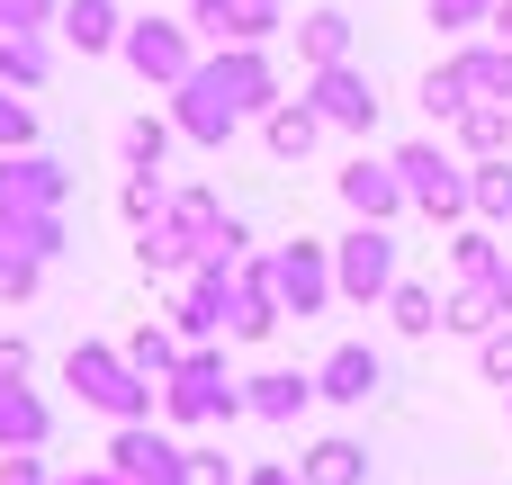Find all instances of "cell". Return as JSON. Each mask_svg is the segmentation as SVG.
Instances as JSON below:
<instances>
[{"label":"cell","instance_id":"cell-7","mask_svg":"<svg viewBox=\"0 0 512 485\" xmlns=\"http://www.w3.org/2000/svg\"><path fill=\"white\" fill-rule=\"evenodd\" d=\"M108 477L126 485H189V450L162 423H117L108 432Z\"/></svg>","mask_w":512,"mask_h":485},{"label":"cell","instance_id":"cell-32","mask_svg":"<svg viewBox=\"0 0 512 485\" xmlns=\"http://www.w3.org/2000/svg\"><path fill=\"white\" fill-rule=\"evenodd\" d=\"M162 324H171L189 351H198V342H225V306H216V297H198V288H180V306H171Z\"/></svg>","mask_w":512,"mask_h":485},{"label":"cell","instance_id":"cell-6","mask_svg":"<svg viewBox=\"0 0 512 485\" xmlns=\"http://www.w3.org/2000/svg\"><path fill=\"white\" fill-rule=\"evenodd\" d=\"M396 279H405L396 225H360V216H351V234L333 243V288H342V306H387Z\"/></svg>","mask_w":512,"mask_h":485},{"label":"cell","instance_id":"cell-9","mask_svg":"<svg viewBox=\"0 0 512 485\" xmlns=\"http://www.w3.org/2000/svg\"><path fill=\"white\" fill-rule=\"evenodd\" d=\"M0 207L9 216H63L72 207V171L54 153H0Z\"/></svg>","mask_w":512,"mask_h":485},{"label":"cell","instance_id":"cell-46","mask_svg":"<svg viewBox=\"0 0 512 485\" xmlns=\"http://www.w3.org/2000/svg\"><path fill=\"white\" fill-rule=\"evenodd\" d=\"M495 288H504V315H512V261H504V279H495Z\"/></svg>","mask_w":512,"mask_h":485},{"label":"cell","instance_id":"cell-36","mask_svg":"<svg viewBox=\"0 0 512 485\" xmlns=\"http://www.w3.org/2000/svg\"><path fill=\"white\" fill-rule=\"evenodd\" d=\"M0 153H36V108L18 90H0Z\"/></svg>","mask_w":512,"mask_h":485},{"label":"cell","instance_id":"cell-39","mask_svg":"<svg viewBox=\"0 0 512 485\" xmlns=\"http://www.w3.org/2000/svg\"><path fill=\"white\" fill-rule=\"evenodd\" d=\"M189 485H243V468H225L216 441H189Z\"/></svg>","mask_w":512,"mask_h":485},{"label":"cell","instance_id":"cell-31","mask_svg":"<svg viewBox=\"0 0 512 485\" xmlns=\"http://www.w3.org/2000/svg\"><path fill=\"white\" fill-rule=\"evenodd\" d=\"M135 261H144V279H189V261H198V252H189L171 225H144V234H135Z\"/></svg>","mask_w":512,"mask_h":485},{"label":"cell","instance_id":"cell-38","mask_svg":"<svg viewBox=\"0 0 512 485\" xmlns=\"http://www.w3.org/2000/svg\"><path fill=\"white\" fill-rule=\"evenodd\" d=\"M45 288V261H18V252H0V306H27Z\"/></svg>","mask_w":512,"mask_h":485},{"label":"cell","instance_id":"cell-13","mask_svg":"<svg viewBox=\"0 0 512 485\" xmlns=\"http://www.w3.org/2000/svg\"><path fill=\"white\" fill-rule=\"evenodd\" d=\"M342 207H351L360 225H396L414 198H405V171H396V162H369V153H360V162L342 171Z\"/></svg>","mask_w":512,"mask_h":485},{"label":"cell","instance_id":"cell-16","mask_svg":"<svg viewBox=\"0 0 512 485\" xmlns=\"http://www.w3.org/2000/svg\"><path fill=\"white\" fill-rule=\"evenodd\" d=\"M315 405V369H261V378H243V414L252 423H297Z\"/></svg>","mask_w":512,"mask_h":485},{"label":"cell","instance_id":"cell-25","mask_svg":"<svg viewBox=\"0 0 512 485\" xmlns=\"http://www.w3.org/2000/svg\"><path fill=\"white\" fill-rule=\"evenodd\" d=\"M504 243H495V225H477V216H468V225H450V279H504Z\"/></svg>","mask_w":512,"mask_h":485},{"label":"cell","instance_id":"cell-20","mask_svg":"<svg viewBox=\"0 0 512 485\" xmlns=\"http://www.w3.org/2000/svg\"><path fill=\"white\" fill-rule=\"evenodd\" d=\"M297 477L306 485H369V450H360L351 432H324V441L297 450Z\"/></svg>","mask_w":512,"mask_h":485},{"label":"cell","instance_id":"cell-41","mask_svg":"<svg viewBox=\"0 0 512 485\" xmlns=\"http://www.w3.org/2000/svg\"><path fill=\"white\" fill-rule=\"evenodd\" d=\"M0 485H54V468L36 450H0Z\"/></svg>","mask_w":512,"mask_h":485},{"label":"cell","instance_id":"cell-44","mask_svg":"<svg viewBox=\"0 0 512 485\" xmlns=\"http://www.w3.org/2000/svg\"><path fill=\"white\" fill-rule=\"evenodd\" d=\"M54 485H126V477H108V468H72V477H54Z\"/></svg>","mask_w":512,"mask_h":485},{"label":"cell","instance_id":"cell-2","mask_svg":"<svg viewBox=\"0 0 512 485\" xmlns=\"http://www.w3.org/2000/svg\"><path fill=\"white\" fill-rule=\"evenodd\" d=\"M162 423H180V432L243 423V378H225V342H198V351L162 378Z\"/></svg>","mask_w":512,"mask_h":485},{"label":"cell","instance_id":"cell-37","mask_svg":"<svg viewBox=\"0 0 512 485\" xmlns=\"http://www.w3.org/2000/svg\"><path fill=\"white\" fill-rule=\"evenodd\" d=\"M63 18V0H0V36H45Z\"/></svg>","mask_w":512,"mask_h":485},{"label":"cell","instance_id":"cell-22","mask_svg":"<svg viewBox=\"0 0 512 485\" xmlns=\"http://www.w3.org/2000/svg\"><path fill=\"white\" fill-rule=\"evenodd\" d=\"M261 135H270V153H279V162H306V153H315V144H324L333 126H324V117H315L306 99H279V108L261 117Z\"/></svg>","mask_w":512,"mask_h":485},{"label":"cell","instance_id":"cell-21","mask_svg":"<svg viewBox=\"0 0 512 485\" xmlns=\"http://www.w3.org/2000/svg\"><path fill=\"white\" fill-rule=\"evenodd\" d=\"M351 45H360L351 9H306V18H297V63H306V72H324V63H351Z\"/></svg>","mask_w":512,"mask_h":485},{"label":"cell","instance_id":"cell-10","mask_svg":"<svg viewBox=\"0 0 512 485\" xmlns=\"http://www.w3.org/2000/svg\"><path fill=\"white\" fill-rule=\"evenodd\" d=\"M162 225L189 243V252H225V261H243L252 252V234L216 207V189H171V207H162Z\"/></svg>","mask_w":512,"mask_h":485},{"label":"cell","instance_id":"cell-45","mask_svg":"<svg viewBox=\"0 0 512 485\" xmlns=\"http://www.w3.org/2000/svg\"><path fill=\"white\" fill-rule=\"evenodd\" d=\"M486 36H504V45H512V0H495V27H486Z\"/></svg>","mask_w":512,"mask_h":485},{"label":"cell","instance_id":"cell-30","mask_svg":"<svg viewBox=\"0 0 512 485\" xmlns=\"http://www.w3.org/2000/svg\"><path fill=\"white\" fill-rule=\"evenodd\" d=\"M0 252L54 261V252H63V216H9V207H0Z\"/></svg>","mask_w":512,"mask_h":485},{"label":"cell","instance_id":"cell-34","mask_svg":"<svg viewBox=\"0 0 512 485\" xmlns=\"http://www.w3.org/2000/svg\"><path fill=\"white\" fill-rule=\"evenodd\" d=\"M162 207H171V189H162V171H126V189H117V216L144 234V225H162Z\"/></svg>","mask_w":512,"mask_h":485},{"label":"cell","instance_id":"cell-29","mask_svg":"<svg viewBox=\"0 0 512 485\" xmlns=\"http://www.w3.org/2000/svg\"><path fill=\"white\" fill-rule=\"evenodd\" d=\"M45 72H54V45L45 36H0V90H45Z\"/></svg>","mask_w":512,"mask_h":485},{"label":"cell","instance_id":"cell-35","mask_svg":"<svg viewBox=\"0 0 512 485\" xmlns=\"http://www.w3.org/2000/svg\"><path fill=\"white\" fill-rule=\"evenodd\" d=\"M432 27L441 36H486L495 27V0H432Z\"/></svg>","mask_w":512,"mask_h":485},{"label":"cell","instance_id":"cell-11","mask_svg":"<svg viewBox=\"0 0 512 485\" xmlns=\"http://www.w3.org/2000/svg\"><path fill=\"white\" fill-rule=\"evenodd\" d=\"M288 315H279V297H270V261H252L243 252V270H234V297H225V342H270Z\"/></svg>","mask_w":512,"mask_h":485},{"label":"cell","instance_id":"cell-28","mask_svg":"<svg viewBox=\"0 0 512 485\" xmlns=\"http://www.w3.org/2000/svg\"><path fill=\"white\" fill-rule=\"evenodd\" d=\"M171 144H180V126H171V117H153V108H144V117H126V135H117L126 171H162V162H171Z\"/></svg>","mask_w":512,"mask_h":485},{"label":"cell","instance_id":"cell-19","mask_svg":"<svg viewBox=\"0 0 512 485\" xmlns=\"http://www.w3.org/2000/svg\"><path fill=\"white\" fill-rule=\"evenodd\" d=\"M54 36H63L72 54H117V36H126V9H117V0H63Z\"/></svg>","mask_w":512,"mask_h":485},{"label":"cell","instance_id":"cell-1","mask_svg":"<svg viewBox=\"0 0 512 485\" xmlns=\"http://www.w3.org/2000/svg\"><path fill=\"white\" fill-rule=\"evenodd\" d=\"M63 387H72L90 414H108V423H162V387L135 378L117 342H72V351H63Z\"/></svg>","mask_w":512,"mask_h":485},{"label":"cell","instance_id":"cell-23","mask_svg":"<svg viewBox=\"0 0 512 485\" xmlns=\"http://www.w3.org/2000/svg\"><path fill=\"white\" fill-rule=\"evenodd\" d=\"M450 135H459V153H468V162H504V153H512V108L477 99V108H459V126H450Z\"/></svg>","mask_w":512,"mask_h":485},{"label":"cell","instance_id":"cell-27","mask_svg":"<svg viewBox=\"0 0 512 485\" xmlns=\"http://www.w3.org/2000/svg\"><path fill=\"white\" fill-rule=\"evenodd\" d=\"M468 216L477 225H512V153L504 162H468Z\"/></svg>","mask_w":512,"mask_h":485},{"label":"cell","instance_id":"cell-26","mask_svg":"<svg viewBox=\"0 0 512 485\" xmlns=\"http://www.w3.org/2000/svg\"><path fill=\"white\" fill-rule=\"evenodd\" d=\"M387 324H396L405 342H432V333H441V288H423V279H396V288H387Z\"/></svg>","mask_w":512,"mask_h":485},{"label":"cell","instance_id":"cell-17","mask_svg":"<svg viewBox=\"0 0 512 485\" xmlns=\"http://www.w3.org/2000/svg\"><path fill=\"white\" fill-rule=\"evenodd\" d=\"M54 441V405L27 378H0V450H45Z\"/></svg>","mask_w":512,"mask_h":485},{"label":"cell","instance_id":"cell-4","mask_svg":"<svg viewBox=\"0 0 512 485\" xmlns=\"http://www.w3.org/2000/svg\"><path fill=\"white\" fill-rule=\"evenodd\" d=\"M387 162L405 171V198H414L432 225H468V162L441 153V135H414V144H396Z\"/></svg>","mask_w":512,"mask_h":485},{"label":"cell","instance_id":"cell-8","mask_svg":"<svg viewBox=\"0 0 512 485\" xmlns=\"http://www.w3.org/2000/svg\"><path fill=\"white\" fill-rule=\"evenodd\" d=\"M306 108H315L333 135H369V126H378V90H369L360 63H324V72H306Z\"/></svg>","mask_w":512,"mask_h":485},{"label":"cell","instance_id":"cell-5","mask_svg":"<svg viewBox=\"0 0 512 485\" xmlns=\"http://www.w3.org/2000/svg\"><path fill=\"white\" fill-rule=\"evenodd\" d=\"M270 261V297H279V315H324V306H342V288H333V243H315V234H288V243H270L261 252Z\"/></svg>","mask_w":512,"mask_h":485},{"label":"cell","instance_id":"cell-43","mask_svg":"<svg viewBox=\"0 0 512 485\" xmlns=\"http://www.w3.org/2000/svg\"><path fill=\"white\" fill-rule=\"evenodd\" d=\"M36 369V351H27V333H0V378H27Z\"/></svg>","mask_w":512,"mask_h":485},{"label":"cell","instance_id":"cell-40","mask_svg":"<svg viewBox=\"0 0 512 485\" xmlns=\"http://www.w3.org/2000/svg\"><path fill=\"white\" fill-rule=\"evenodd\" d=\"M477 369H486V387H512V324H495L477 342Z\"/></svg>","mask_w":512,"mask_h":485},{"label":"cell","instance_id":"cell-42","mask_svg":"<svg viewBox=\"0 0 512 485\" xmlns=\"http://www.w3.org/2000/svg\"><path fill=\"white\" fill-rule=\"evenodd\" d=\"M243 485H306V477H297V459H252Z\"/></svg>","mask_w":512,"mask_h":485},{"label":"cell","instance_id":"cell-3","mask_svg":"<svg viewBox=\"0 0 512 485\" xmlns=\"http://www.w3.org/2000/svg\"><path fill=\"white\" fill-rule=\"evenodd\" d=\"M117 63H126L144 90H180V81L198 72V27H189V18H126Z\"/></svg>","mask_w":512,"mask_h":485},{"label":"cell","instance_id":"cell-33","mask_svg":"<svg viewBox=\"0 0 512 485\" xmlns=\"http://www.w3.org/2000/svg\"><path fill=\"white\" fill-rule=\"evenodd\" d=\"M414 99H423V117H432V126H459V108H477V99H468V81H459L450 63H432Z\"/></svg>","mask_w":512,"mask_h":485},{"label":"cell","instance_id":"cell-15","mask_svg":"<svg viewBox=\"0 0 512 485\" xmlns=\"http://www.w3.org/2000/svg\"><path fill=\"white\" fill-rule=\"evenodd\" d=\"M450 72L468 81V99H495V108H512V45H504V36H459Z\"/></svg>","mask_w":512,"mask_h":485},{"label":"cell","instance_id":"cell-18","mask_svg":"<svg viewBox=\"0 0 512 485\" xmlns=\"http://www.w3.org/2000/svg\"><path fill=\"white\" fill-rule=\"evenodd\" d=\"M495 324H512V315H504V288H495V279H459V288L441 297V333H459V342H486Z\"/></svg>","mask_w":512,"mask_h":485},{"label":"cell","instance_id":"cell-12","mask_svg":"<svg viewBox=\"0 0 512 485\" xmlns=\"http://www.w3.org/2000/svg\"><path fill=\"white\" fill-rule=\"evenodd\" d=\"M189 27L207 45H270L279 36V0H189Z\"/></svg>","mask_w":512,"mask_h":485},{"label":"cell","instance_id":"cell-24","mask_svg":"<svg viewBox=\"0 0 512 485\" xmlns=\"http://www.w3.org/2000/svg\"><path fill=\"white\" fill-rule=\"evenodd\" d=\"M117 351H126V369H135V378H153V387H162V378H171V369L189 360V342H180L171 324H135V333H126Z\"/></svg>","mask_w":512,"mask_h":485},{"label":"cell","instance_id":"cell-14","mask_svg":"<svg viewBox=\"0 0 512 485\" xmlns=\"http://www.w3.org/2000/svg\"><path fill=\"white\" fill-rule=\"evenodd\" d=\"M378 387H387V360H378L369 342H333L324 369H315V396H324V405H369Z\"/></svg>","mask_w":512,"mask_h":485}]
</instances>
